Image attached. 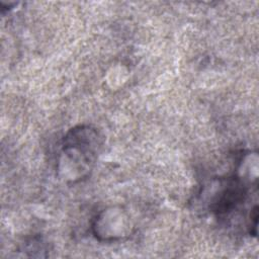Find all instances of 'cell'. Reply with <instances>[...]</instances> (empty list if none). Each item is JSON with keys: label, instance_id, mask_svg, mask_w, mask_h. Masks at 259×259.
I'll return each instance as SVG.
<instances>
[{"label": "cell", "instance_id": "6da1fadb", "mask_svg": "<svg viewBox=\"0 0 259 259\" xmlns=\"http://www.w3.org/2000/svg\"><path fill=\"white\" fill-rule=\"evenodd\" d=\"M102 146V136L92 125L71 128L63 139L59 170L70 180H80L91 170Z\"/></svg>", "mask_w": 259, "mask_h": 259}]
</instances>
